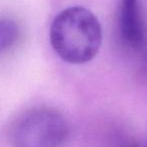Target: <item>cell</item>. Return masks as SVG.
I'll list each match as a JSON object with an SVG mask.
<instances>
[{
    "label": "cell",
    "mask_w": 147,
    "mask_h": 147,
    "mask_svg": "<svg viewBox=\"0 0 147 147\" xmlns=\"http://www.w3.org/2000/svg\"><path fill=\"white\" fill-rule=\"evenodd\" d=\"M49 37L53 51L61 59L81 65L97 55L102 42V28L92 11L73 6L55 16Z\"/></svg>",
    "instance_id": "cell-1"
},
{
    "label": "cell",
    "mask_w": 147,
    "mask_h": 147,
    "mask_svg": "<svg viewBox=\"0 0 147 147\" xmlns=\"http://www.w3.org/2000/svg\"><path fill=\"white\" fill-rule=\"evenodd\" d=\"M69 134L63 116L51 108H35L22 115L12 130L14 147H61Z\"/></svg>",
    "instance_id": "cell-2"
},
{
    "label": "cell",
    "mask_w": 147,
    "mask_h": 147,
    "mask_svg": "<svg viewBox=\"0 0 147 147\" xmlns=\"http://www.w3.org/2000/svg\"><path fill=\"white\" fill-rule=\"evenodd\" d=\"M19 38V28L15 21L9 18L0 19V53L11 49Z\"/></svg>",
    "instance_id": "cell-4"
},
{
    "label": "cell",
    "mask_w": 147,
    "mask_h": 147,
    "mask_svg": "<svg viewBox=\"0 0 147 147\" xmlns=\"http://www.w3.org/2000/svg\"><path fill=\"white\" fill-rule=\"evenodd\" d=\"M119 32L123 42L139 49L144 41V25L139 0H120L118 13Z\"/></svg>",
    "instance_id": "cell-3"
}]
</instances>
